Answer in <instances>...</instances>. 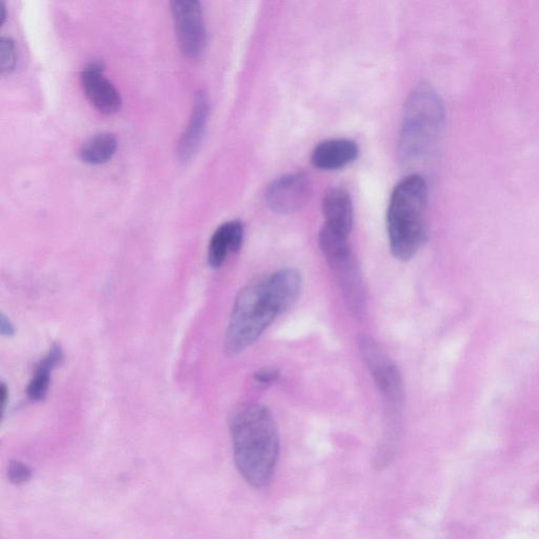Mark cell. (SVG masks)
<instances>
[{
    "label": "cell",
    "mask_w": 539,
    "mask_h": 539,
    "mask_svg": "<svg viewBox=\"0 0 539 539\" xmlns=\"http://www.w3.org/2000/svg\"><path fill=\"white\" fill-rule=\"evenodd\" d=\"M444 121L441 97L429 85L417 86L408 96L399 132L398 154L401 161L406 164L421 161L437 142Z\"/></svg>",
    "instance_id": "4"
},
{
    "label": "cell",
    "mask_w": 539,
    "mask_h": 539,
    "mask_svg": "<svg viewBox=\"0 0 539 539\" xmlns=\"http://www.w3.org/2000/svg\"><path fill=\"white\" fill-rule=\"evenodd\" d=\"M311 184L303 173L279 177L266 192L268 207L277 214L290 215L301 211L310 201Z\"/></svg>",
    "instance_id": "8"
},
{
    "label": "cell",
    "mask_w": 539,
    "mask_h": 539,
    "mask_svg": "<svg viewBox=\"0 0 539 539\" xmlns=\"http://www.w3.org/2000/svg\"><path fill=\"white\" fill-rule=\"evenodd\" d=\"M118 147L114 134L103 132L96 134L79 149L81 161L91 166H101L111 161Z\"/></svg>",
    "instance_id": "15"
},
{
    "label": "cell",
    "mask_w": 539,
    "mask_h": 539,
    "mask_svg": "<svg viewBox=\"0 0 539 539\" xmlns=\"http://www.w3.org/2000/svg\"><path fill=\"white\" fill-rule=\"evenodd\" d=\"M7 19V8L4 2H0V27H2Z\"/></svg>",
    "instance_id": "21"
},
{
    "label": "cell",
    "mask_w": 539,
    "mask_h": 539,
    "mask_svg": "<svg viewBox=\"0 0 539 539\" xmlns=\"http://www.w3.org/2000/svg\"><path fill=\"white\" fill-rule=\"evenodd\" d=\"M32 469L19 461H12L8 468L9 481L14 485H24L32 478Z\"/></svg>",
    "instance_id": "17"
},
{
    "label": "cell",
    "mask_w": 539,
    "mask_h": 539,
    "mask_svg": "<svg viewBox=\"0 0 539 539\" xmlns=\"http://www.w3.org/2000/svg\"><path fill=\"white\" fill-rule=\"evenodd\" d=\"M171 13L179 49L190 59L201 57L207 46L202 4L197 0H174Z\"/></svg>",
    "instance_id": "7"
},
{
    "label": "cell",
    "mask_w": 539,
    "mask_h": 539,
    "mask_svg": "<svg viewBox=\"0 0 539 539\" xmlns=\"http://www.w3.org/2000/svg\"><path fill=\"white\" fill-rule=\"evenodd\" d=\"M325 227L348 237L354 223V209L350 193L343 187L329 189L323 201Z\"/></svg>",
    "instance_id": "11"
},
{
    "label": "cell",
    "mask_w": 539,
    "mask_h": 539,
    "mask_svg": "<svg viewBox=\"0 0 539 539\" xmlns=\"http://www.w3.org/2000/svg\"><path fill=\"white\" fill-rule=\"evenodd\" d=\"M0 332H2V335L6 337H12L16 333L14 324L4 313L2 316H0Z\"/></svg>",
    "instance_id": "19"
},
{
    "label": "cell",
    "mask_w": 539,
    "mask_h": 539,
    "mask_svg": "<svg viewBox=\"0 0 539 539\" xmlns=\"http://www.w3.org/2000/svg\"><path fill=\"white\" fill-rule=\"evenodd\" d=\"M235 466L255 488L267 487L279 455V436L270 410L259 404L237 406L229 418Z\"/></svg>",
    "instance_id": "2"
},
{
    "label": "cell",
    "mask_w": 539,
    "mask_h": 539,
    "mask_svg": "<svg viewBox=\"0 0 539 539\" xmlns=\"http://www.w3.org/2000/svg\"><path fill=\"white\" fill-rule=\"evenodd\" d=\"M358 154L356 143L350 139H329L315 147L311 162L319 170H341L354 163Z\"/></svg>",
    "instance_id": "12"
},
{
    "label": "cell",
    "mask_w": 539,
    "mask_h": 539,
    "mask_svg": "<svg viewBox=\"0 0 539 539\" xmlns=\"http://www.w3.org/2000/svg\"><path fill=\"white\" fill-rule=\"evenodd\" d=\"M359 351L370 371L376 386L384 395L392 413L402 407L405 398V387L401 372L391 357L374 339L363 336L359 339Z\"/></svg>",
    "instance_id": "6"
},
{
    "label": "cell",
    "mask_w": 539,
    "mask_h": 539,
    "mask_svg": "<svg viewBox=\"0 0 539 539\" xmlns=\"http://www.w3.org/2000/svg\"><path fill=\"white\" fill-rule=\"evenodd\" d=\"M245 229L241 222L231 221L219 226L213 233L208 247V264L213 269L221 268L231 254L241 250Z\"/></svg>",
    "instance_id": "13"
},
{
    "label": "cell",
    "mask_w": 539,
    "mask_h": 539,
    "mask_svg": "<svg viewBox=\"0 0 539 539\" xmlns=\"http://www.w3.org/2000/svg\"><path fill=\"white\" fill-rule=\"evenodd\" d=\"M16 66V48L13 39L8 36L0 38V72L10 74Z\"/></svg>",
    "instance_id": "16"
},
{
    "label": "cell",
    "mask_w": 539,
    "mask_h": 539,
    "mask_svg": "<svg viewBox=\"0 0 539 539\" xmlns=\"http://www.w3.org/2000/svg\"><path fill=\"white\" fill-rule=\"evenodd\" d=\"M105 65L94 61L81 73V82L89 102L102 113L114 114L121 110L123 99L118 90L104 75Z\"/></svg>",
    "instance_id": "9"
},
{
    "label": "cell",
    "mask_w": 539,
    "mask_h": 539,
    "mask_svg": "<svg viewBox=\"0 0 539 539\" xmlns=\"http://www.w3.org/2000/svg\"><path fill=\"white\" fill-rule=\"evenodd\" d=\"M0 394H2V396H0V399H2L3 413H5L7 405L9 403V389L5 383H3L2 388H0Z\"/></svg>",
    "instance_id": "20"
},
{
    "label": "cell",
    "mask_w": 539,
    "mask_h": 539,
    "mask_svg": "<svg viewBox=\"0 0 539 539\" xmlns=\"http://www.w3.org/2000/svg\"><path fill=\"white\" fill-rule=\"evenodd\" d=\"M64 351L61 346L53 345L49 352L35 366L31 381L27 387V395L32 402H42L47 397L53 371L64 362Z\"/></svg>",
    "instance_id": "14"
},
{
    "label": "cell",
    "mask_w": 539,
    "mask_h": 539,
    "mask_svg": "<svg viewBox=\"0 0 539 539\" xmlns=\"http://www.w3.org/2000/svg\"><path fill=\"white\" fill-rule=\"evenodd\" d=\"M428 199V185L419 175L406 177L392 192L388 235L391 252L399 261H409L427 241Z\"/></svg>",
    "instance_id": "3"
},
{
    "label": "cell",
    "mask_w": 539,
    "mask_h": 539,
    "mask_svg": "<svg viewBox=\"0 0 539 539\" xmlns=\"http://www.w3.org/2000/svg\"><path fill=\"white\" fill-rule=\"evenodd\" d=\"M210 114L208 97L202 91L195 94L188 126L179 139L177 156L179 162L188 163L201 147Z\"/></svg>",
    "instance_id": "10"
},
{
    "label": "cell",
    "mask_w": 539,
    "mask_h": 539,
    "mask_svg": "<svg viewBox=\"0 0 539 539\" xmlns=\"http://www.w3.org/2000/svg\"><path fill=\"white\" fill-rule=\"evenodd\" d=\"M278 376L279 373L276 370L264 369L255 373L254 379L258 384L269 385L274 383Z\"/></svg>",
    "instance_id": "18"
},
{
    "label": "cell",
    "mask_w": 539,
    "mask_h": 539,
    "mask_svg": "<svg viewBox=\"0 0 539 539\" xmlns=\"http://www.w3.org/2000/svg\"><path fill=\"white\" fill-rule=\"evenodd\" d=\"M302 276L284 269L257 277L236 296L225 336V351L238 355L253 345L274 322L290 309L301 295Z\"/></svg>",
    "instance_id": "1"
},
{
    "label": "cell",
    "mask_w": 539,
    "mask_h": 539,
    "mask_svg": "<svg viewBox=\"0 0 539 539\" xmlns=\"http://www.w3.org/2000/svg\"><path fill=\"white\" fill-rule=\"evenodd\" d=\"M319 246L330 265L339 286H341L349 306L356 312L365 304L363 278L355 256L348 243V237L324 228L319 233Z\"/></svg>",
    "instance_id": "5"
}]
</instances>
